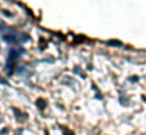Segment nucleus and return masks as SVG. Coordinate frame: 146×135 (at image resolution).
<instances>
[]
</instances>
